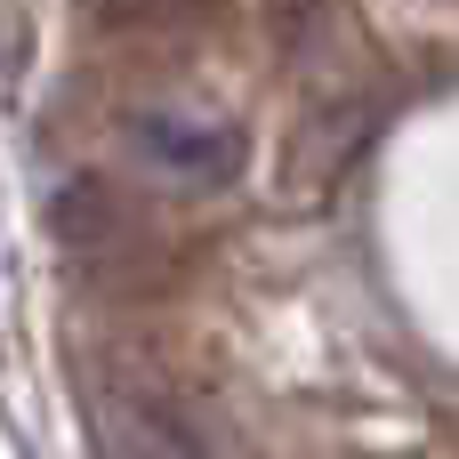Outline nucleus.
Here are the masks:
<instances>
[{
	"label": "nucleus",
	"mask_w": 459,
	"mask_h": 459,
	"mask_svg": "<svg viewBox=\"0 0 459 459\" xmlns=\"http://www.w3.org/2000/svg\"><path fill=\"white\" fill-rule=\"evenodd\" d=\"M113 452L121 459H226L210 436H194L186 420H169L153 403H121L113 411Z\"/></svg>",
	"instance_id": "f03ea898"
},
{
	"label": "nucleus",
	"mask_w": 459,
	"mask_h": 459,
	"mask_svg": "<svg viewBox=\"0 0 459 459\" xmlns=\"http://www.w3.org/2000/svg\"><path fill=\"white\" fill-rule=\"evenodd\" d=\"M218 0H81V16L97 32H178V24H202Z\"/></svg>",
	"instance_id": "7ed1b4c3"
},
{
	"label": "nucleus",
	"mask_w": 459,
	"mask_h": 459,
	"mask_svg": "<svg viewBox=\"0 0 459 459\" xmlns=\"http://www.w3.org/2000/svg\"><path fill=\"white\" fill-rule=\"evenodd\" d=\"M121 137H129V153L153 169V178H169V186H226L234 169H242V153H250V137H242V121L234 113H218V105H145V113H129L121 121Z\"/></svg>",
	"instance_id": "f257e3e1"
}]
</instances>
